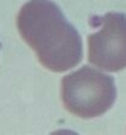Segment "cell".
<instances>
[{
    "label": "cell",
    "mask_w": 126,
    "mask_h": 135,
    "mask_svg": "<svg viewBox=\"0 0 126 135\" xmlns=\"http://www.w3.org/2000/svg\"><path fill=\"white\" fill-rule=\"evenodd\" d=\"M0 47H1V44H0Z\"/></svg>",
    "instance_id": "277c9868"
},
{
    "label": "cell",
    "mask_w": 126,
    "mask_h": 135,
    "mask_svg": "<svg viewBox=\"0 0 126 135\" xmlns=\"http://www.w3.org/2000/svg\"><path fill=\"white\" fill-rule=\"evenodd\" d=\"M17 30L38 60L54 73L76 66L82 59V38L50 0H29L17 15Z\"/></svg>",
    "instance_id": "6da1fadb"
},
{
    "label": "cell",
    "mask_w": 126,
    "mask_h": 135,
    "mask_svg": "<svg viewBox=\"0 0 126 135\" xmlns=\"http://www.w3.org/2000/svg\"><path fill=\"white\" fill-rule=\"evenodd\" d=\"M99 31L88 37V60L105 71L115 73L126 68V15L108 12L89 21Z\"/></svg>",
    "instance_id": "3957f363"
},
{
    "label": "cell",
    "mask_w": 126,
    "mask_h": 135,
    "mask_svg": "<svg viewBox=\"0 0 126 135\" xmlns=\"http://www.w3.org/2000/svg\"><path fill=\"white\" fill-rule=\"evenodd\" d=\"M61 98L65 108L77 117H99L115 102V81L109 75L83 66L63 78Z\"/></svg>",
    "instance_id": "7a4b0ae2"
}]
</instances>
